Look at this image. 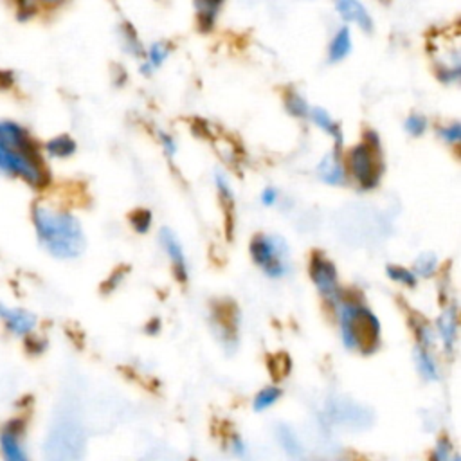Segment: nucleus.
<instances>
[{
    "mask_svg": "<svg viewBox=\"0 0 461 461\" xmlns=\"http://www.w3.org/2000/svg\"><path fill=\"white\" fill-rule=\"evenodd\" d=\"M0 171L40 187L47 173L38 148L27 130L14 121L0 119Z\"/></svg>",
    "mask_w": 461,
    "mask_h": 461,
    "instance_id": "1",
    "label": "nucleus"
},
{
    "mask_svg": "<svg viewBox=\"0 0 461 461\" xmlns=\"http://www.w3.org/2000/svg\"><path fill=\"white\" fill-rule=\"evenodd\" d=\"M32 221L41 247L54 258L72 259L85 250V234L76 216L47 203L32 207Z\"/></svg>",
    "mask_w": 461,
    "mask_h": 461,
    "instance_id": "2",
    "label": "nucleus"
},
{
    "mask_svg": "<svg viewBox=\"0 0 461 461\" xmlns=\"http://www.w3.org/2000/svg\"><path fill=\"white\" fill-rule=\"evenodd\" d=\"M337 308L344 346L349 349L357 348L362 353L375 351L380 339V322L376 315L362 303L351 299H340Z\"/></svg>",
    "mask_w": 461,
    "mask_h": 461,
    "instance_id": "3",
    "label": "nucleus"
},
{
    "mask_svg": "<svg viewBox=\"0 0 461 461\" xmlns=\"http://www.w3.org/2000/svg\"><path fill=\"white\" fill-rule=\"evenodd\" d=\"M85 438L81 425L70 414H63L52 425L45 441L47 461H81Z\"/></svg>",
    "mask_w": 461,
    "mask_h": 461,
    "instance_id": "4",
    "label": "nucleus"
},
{
    "mask_svg": "<svg viewBox=\"0 0 461 461\" xmlns=\"http://www.w3.org/2000/svg\"><path fill=\"white\" fill-rule=\"evenodd\" d=\"M349 171L364 189H371L378 184L382 173V153L378 146V135L366 131L364 142L353 146L348 153Z\"/></svg>",
    "mask_w": 461,
    "mask_h": 461,
    "instance_id": "5",
    "label": "nucleus"
},
{
    "mask_svg": "<svg viewBox=\"0 0 461 461\" xmlns=\"http://www.w3.org/2000/svg\"><path fill=\"white\" fill-rule=\"evenodd\" d=\"M250 254H252V259L259 267H263V270L272 277L283 276L288 268L285 261L288 254V247L281 236H267V234L254 236L250 241Z\"/></svg>",
    "mask_w": 461,
    "mask_h": 461,
    "instance_id": "6",
    "label": "nucleus"
},
{
    "mask_svg": "<svg viewBox=\"0 0 461 461\" xmlns=\"http://www.w3.org/2000/svg\"><path fill=\"white\" fill-rule=\"evenodd\" d=\"M310 276H312L317 290L321 292V295L328 303L337 306L342 297V290L337 281L335 265L328 258H324L321 252H313L312 261H310Z\"/></svg>",
    "mask_w": 461,
    "mask_h": 461,
    "instance_id": "7",
    "label": "nucleus"
},
{
    "mask_svg": "<svg viewBox=\"0 0 461 461\" xmlns=\"http://www.w3.org/2000/svg\"><path fill=\"white\" fill-rule=\"evenodd\" d=\"M0 454L2 461H31L20 421H9L0 430Z\"/></svg>",
    "mask_w": 461,
    "mask_h": 461,
    "instance_id": "8",
    "label": "nucleus"
},
{
    "mask_svg": "<svg viewBox=\"0 0 461 461\" xmlns=\"http://www.w3.org/2000/svg\"><path fill=\"white\" fill-rule=\"evenodd\" d=\"M0 321L5 324V328L13 335H18V337L29 335L36 326V317L31 312L7 306L4 303H0Z\"/></svg>",
    "mask_w": 461,
    "mask_h": 461,
    "instance_id": "9",
    "label": "nucleus"
},
{
    "mask_svg": "<svg viewBox=\"0 0 461 461\" xmlns=\"http://www.w3.org/2000/svg\"><path fill=\"white\" fill-rule=\"evenodd\" d=\"M160 241H162L167 256L171 258L175 276L178 277V281L184 283L187 279V267H185V258H184L182 245L178 243L176 236L169 229H166V227L160 230Z\"/></svg>",
    "mask_w": 461,
    "mask_h": 461,
    "instance_id": "10",
    "label": "nucleus"
},
{
    "mask_svg": "<svg viewBox=\"0 0 461 461\" xmlns=\"http://www.w3.org/2000/svg\"><path fill=\"white\" fill-rule=\"evenodd\" d=\"M317 175L326 184H344L346 182V171H344L342 160L339 157V149L324 155V158L317 166Z\"/></svg>",
    "mask_w": 461,
    "mask_h": 461,
    "instance_id": "11",
    "label": "nucleus"
},
{
    "mask_svg": "<svg viewBox=\"0 0 461 461\" xmlns=\"http://www.w3.org/2000/svg\"><path fill=\"white\" fill-rule=\"evenodd\" d=\"M276 438H277L279 447L286 454V457H290L292 461H303V457H304L303 443H301L299 436L295 434V430L292 427H288L285 423H279L276 427Z\"/></svg>",
    "mask_w": 461,
    "mask_h": 461,
    "instance_id": "12",
    "label": "nucleus"
},
{
    "mask_svg": "<svg viewBox=\"0 0 461 461\" xmlns=\"http://www.w3.org/2000/svg\"><path fill=\"white\" fill-rule=\"evenodd\" d=\"M337 11L346 18V20H351L355 23L360 25V29H364L366 32H369L373 29V20H371V14L367 13V9L360 4V2H355V0H340L335 4Z\"/></svg>",
    "mask_w": 461,
    "mask_h": 461,
    "instance_id": "13",
    "label": "nucleus"
},
{
    "mask_svg": "<svg viewBox=\"0 0 461 461\" xmlns=\"http://www.w3.org/2000/svg\"><path fill=\"white\" fill-rule=\"evenodd\" d=\"M308 115L312 117V121L319 128H322L326 133H330L335 139V149H340V146H342V130H340L339 122H335L324 108H310Z\"/></svg>",
    "mask_w": 461,
    "mask_h": 461,
    "instance_id": "14",
    "label": "nucleus"
},
{
    "mask_svg": "<svg viewBox=\"0 0 461 461\" xmlns=\"http://www.w3.org/2000/svg\"><path fill=\"white\" fill-rule=\"evenodd\" d=\"M456 328H457V317H456V306H448L441 317L438 319V330L439 335L445 342V348L450 351L454 348V340H456Z\"/></svg>",
    "mask_w": 461,
    "mask_h": 461,
    "instance_id": "15",
    "label": "nucleus"
},
{
    "mask_svg": "<svg viewBox=\"0 0 461 461\" xmlns=\"http://www.w3.org/2000/svg\"><path fill=\"white\" fill-rule=\"evenodd\" d=\"M349 50H351V32L346 25H342V27H339V31L335 32V36L330 43V50H328L330 61L342 59L344 56H348Z\"/></svg>",
    "mask_w": 461,
    "mask_h": 461,
    "instance_id": "16",
    "label": "nucleus"
},
{
    "mask_svg": "<svg viewBox=\"0 0 461 461\" xmlns=\"http://www.w3.org/2000/svg\"><path fill=\"white\" fill-rule=\"evenodd\" d=\"M414 358H416V367H418V371L421 373L423 378H427V380H438V378H439L438 366H436V362H434V358L430 357V353H429L427 348L418 346V348L414 349Z\"/></svg>",
    "mask_w": 461,
    "mask_h": 461,
    "instance_id": "17",
    "label": "nucleus"
},
{
    "mask_svg": "<svg viewBox=\"0 0 461 461\" xmlns=\"http://www.w3.org/2000/svg\"><path fill=\"white\" fill-rule=\"evenodd\" d=\"M279 396H281V389L276 387V385H268V387L261 389V391L254 396L252 407H254V411H265V409H268L270 405H274V403L279 400Z\"/></svg>",
    "mask_w": 461,
    "mask_h": 461,
    "instance_id": "18",
    "label": "nucleus"
},
{
    "mask_svg": "<svg viewBox=\"0 0 461 461\" xmlns=\"http://www.w3.org/2000/svg\"><path fill=\"white\" fill-rule=\"evenodd\" d=\"M169 43H166V41H155V43H151V47H149V50H148V63L146 65H142V72H148L151 67H158L164 59H166V56L169 54Z\"/></svg>",
    "mask_w": 461,
    "mask_h": 461,
    "instance_id": "19",
    "label": "nucleus"
},
{
    "mask_svg": "<svg viewBox=\"0 0 461 461\" xmlns=\"http://www.w3.org/2000/svg\"><path fill=\"white\" fill-rule=\"evenodd\" d=\"M196 9H198V18H200V27L203 31H209L216 20V13H218V7L220 4H214V2H196L194 4Z\"/></svg>",
    "mask_w": 461,
    "mask_h": 461,
    "instance_id": "20",
    "label": "nucleus"
},
{
    "mask_svg": "<svg viewBox=\"0 0 461 461\" xmlns=\"http://www.w3.org/2000/svg\"><path fill=\"white\" fill-rule=\"evenodd\" d=\"M74 149H76V144L67 135H59L47 142V151L54 157H68L70 153H74Z\"/></svg>",
    "mask_w": 461,
    "mask_h": 461,
    "instance_id": "21",
    "label": "nucleus"
},
{
    "mask_svg": "<svg viewBox=\"0 0 461 461\" xmlns=\"http://www.w3.org/2000/svg\"><path fill=\"white\" fill-rule=\"evenodd\" d=\"M286 108L295 117H306L310 113V106L306 104L304 97L299 95L297 92H288L286 94Z\"/></svg>",
    "mask_w": 461,
    "mask_h": 461,
    "instance_id": "22",
    "label": "nucleus"
},
{
    "mask_svg": "<svg viewBox=\"0 0 461 461\" xmlns=\"http://www.w3.org/2000/svg\"><path fill=\"white\" fill-rule=\"evenodd\" d=\"M387 276L398 283H403L407 286H414L416 285V274L411 272L409 268L403 267H396V265H387Z\"/></svg>",
    "mask_w": 461,
    "mask_h": 461,
    "instance_id": "23",
    "label": "nucleus"
},
{
    "mask_svg": "<svg viewBox=\"0 0 461 461\" xmlns=\"http://www.w3.org/2000/svg\"><path fill=\"white\" fill-rule=\"evenodd\" d=\"M456 452L450 445V441L447 438H441L436 447H434V452H432V459L430 461H454L456 459Z\"/></svg>",
    "mask_w": 461,
    "mask_h": 461,
    "instance_id": "24",
    "label": "nucleus"
},
{
    "mask_svg": "<svg viewBox=\"0 0 461 461\" xmlns=\"http://www.w3.org/2000/svg\"><path fill=\"white\" fill-rule=\"evenodd\" d=\"M414 267H416V274L427 277V276H430V274L434 272V268H436V256H434L432 252H423V254H420V256L416 258Z\"/></svg>",
    "mask_w": 461,
    "mask_h": 461,
    "instance_id": "25",
    "label": "nucleus"
},
{
    "mask_svg": "<svg viewBox=\"0 0 461 461\" xmlns=\"http://www.w3.org/2000/svg\"><path fill=\"white\" fill-rule=\"evenodd\" d=\"M130 221L137 232H146L151 225V212L148 209H137L130 214Z\"/></svg>",
    "mask_w": 461,
    "mask_h": 461,
    "instance_id": "26",
    "label": "nucleus"
},
{
    "mask_svg": "<svg viewBox=\"0 0 461 461\" xmlns=\"http://www.w3.org/2000/svg\"><path fill=\"white\" fill-rule=\"evenodd\" d=\"M403 126L411 135H421L427 128V119L421 113H411L407 115Z\"/></svg>",
    "mask_w": 461,
    "mask_h": 461,
    "instance_id": "27",
    "label": "nucleus"
},
{
    "mask_svg": "<svg viewBox=\"0 0 461 461\" xmlns=\"http://www.w3.org/2000/svg\"><path fill=\"white\" fill-rule=\"evenodd\" d=\"M214 178H216V185H218V191H220V194H221L223 202H225L227 205H229V203L232 205V191H230V185H229V180H227V176H225L223 173L216 171Z\"/></svg>",
    "mask_w": 461,
    "mask_h": 461,
    "instance_id": "28",
    "label": "nucleus"
},
{
    "mask_svg": "<svg viewBox=\"0 0 461 461\" xmlns=\"http://www.w3.org/2000/svg\"><path fill=\"white\" fill-rule=\"evenodd\" d=\"M122 32H124V43L128 45V50L133 52V54H139L142 47H140V43H139V40H137V34H135L133 27H131L130 23H124Z\"/></svg>",
    "mask_w": 461,
    "mask_h": 461,
    "instance_id": "29",
    "label": "nucleus"
},
{
    "mask_svg": "<svg viewBox=\"0 0 461 461\" xmlns=\"http://www.w3.org/2000/svg\"><path fill=\"white\" fill-rule=\"evenodd\" d=\"M439 135L447 140V142H457L461 137V124L459 122H452L445 128L439 130Z\"/></svg>",
    "mask_w": 461,
    "mask_h": 461,
    "instance_id": "30",
    "label": "nucleus"
},
{
    "mask_svg": "<svg viewBox=\"0 0 461 461\" xmlns=\"http://www.w3.org/2000/svg\"><path fill=\"white\" fill-rule=\"evenodd\" d=\"M230 447H232V452H234L240 459H243V461H250V456H249L247 445H245V441H243L241 438L234 436V438H232V441H230Z\"/></svg>",
    "mask_w": 461,
    "mask_h": 461,
    "instance_id": "31",
    "label": "nucleus"
},
{
    "mask_svg": "<svg viewBox=\"0 0 461 461\" xmlns=\"http://www.w3.org/2000/svg\"><path fill=\"white\" fill-rule=\"evenodd\" d=\"M158 137H160V140H162V146H164L166 153H167V155H173V153L176 151V146H175L173 137L167 135V133H164V131H158Z\"/></svg>",
    "mask_w": 461,
    "mask_h": 461,
    "instance_id": "32",
    "label": "nucleus"
},
{
    "mask_svg": "<svg viewBox=\"0 0 461 461\" xmlns=\"http://www.w3.org/2000/svg\"><path fill=\"white\" fill-rule=\"evenodd\" d=\"M276 198H277V193H276V189H274V187H265V189H263V193H261V200H263V203H265V205L274 203V202H276Z\"/></svg>",
    "mask_w": 461,
    "mask_h": 461,
    "instance_id": "33",
    "label": "nucleus"
},
{
    "mask_svg": "<svg viewBox=\"0 0 461 461\" xmlns=\"http://www.w3.org/2000/svg\"><path fill=\"white\" fill-rule=\"evenodd\" d=\"M158 328H160V322H158V319H151V321L148 322V326H146L148 333H157V331H158Z\"/></svg>",
    "mask_w": 461,
    "mask_h": 461,
    "instance_id": "34",
    "label": "nucleus"
}]
</instances>
